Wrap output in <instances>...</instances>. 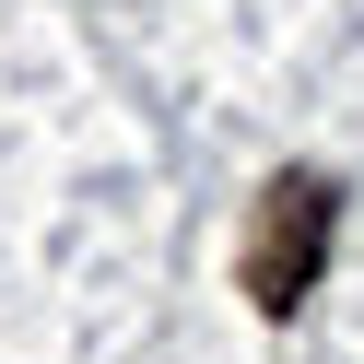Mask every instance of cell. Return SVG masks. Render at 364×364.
I'll return each instance as SVG.
<instances>
[{
  "mask_svg": "<svg viewBox=\"0 0 364 364\" xmlns=\"http://www.w3.org/2000/svg\"><path fill=\"white\" fill-rule=\"evenodd\" d=\"M329 247H341V188L317 165H282L259 188V212H247V259H235V282H247V306L282 329V317H306V294L329 282Z\"/></svg>",
  "mask_w": 364,
  "mask_h": 364,
  "instance_id": "1",
  "label": "cell"
}]
</instances>
